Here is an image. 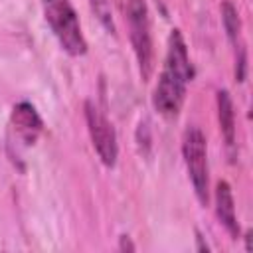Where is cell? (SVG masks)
I'll return each mask as SVG.
<instances>
[{"label": "cell", "instance_id": "obj_8", "mask_svg": "<svg viewBox=\"0 0 253 253\" xmlns=\"http://www.w3.org/2000/svg\"><path fill=\"white\" fill-rule=\"evenodd\" d=\"M217 119H219V130L223 134L227 148H233V144H235V109H233L231 95L225 89L217 91Z\"/></svg>", "mask_w": 253, "mask_h": 253}, {"label": "cell", "instance_id": "obj_10", "mask_svg": "<svg viewBox=\"0 0 253 253\" xmlns=\"http://www.w3.org/2000/svg\"><path fill=\"white\" fill-rule=\"evenodd\" d=\"M93 8L99 14V20L113 32V22H111V10L107 8V0H93Z\"/></svg>", "mask_w": 253, "mask_h": 253}, {"label": "cell", "instance_id": "obj_11", "mask_svg": "<svg viewBox=\"0 0 253 253\" xmlns=\"http://www.w3.org/2000/svg\"><path fill=\"white\" fill-rule=\"evenodd\" d=\"M245 61H247L245 59V49H243V45H239L237 55H235V79L237 81H243L245 79V67H247Z\"/></svg>", "mask_w": 253, "mask_h": 253}, {"label": "cell", "instance_id": "obj_7", "mask_svg": "<svg viewBox=\"0 0 253 253\" xmlns=\"http://www.w3.org/2000/svg\"><path fill=\"white\" fill-rule=\"evenodd\" d=\"M215 213L221 225L227 229L231 239L239 237V223L235 215V204H233V192L231 186L225 180H219L215 184Z\"/></svg>", "mask_w": 253, "mask_h": 253}, {"label": "cell", "instance_id": "obj_1", "mask_svg": "<svg viewBox=\"0 0 253 253\" xmlns=\"http://www.w3.org/2000/svg\"><path fill=\"white\" fill-rule=\"evenodd\" d=\"M192 79H194V67L190 63L186 42L180 30H172L168 38V51H166L164 67H162V73L158 77V83L152 95L154 109L166 119L178 117L184 105V99H186V87Z\"/></svg>", "mask_w": 253, "mask_h": 253}, {"label": "cell", "instance_id": "obj_9", "mask_svg": "<svg viewBox=\"0 0 253 253\" xmlns=\"http://www.w3.org/2000/svg\"><path fill=\"white\" fill-rule=\"evenodd\" d=\"M221 22H223V28L227 32V38L231 40V43L235 45L237 43V38H239V30H241V22H239V14L235 10V6L231 2H223L221 4Z\"/></svg>", "mask_w": 253, "mask_h": 253}, {"label": "cell", "instance_id": "obj_6", "mask_svg": "<svg viewBox=\"0 0 253 253\" xmlns=\"http://www.w3.org/2000/svg\"><path fill=\"white\" fill-rule=\"evenodd\" d=\"M10 125L16 130V136L28 146L38 140V136L42 134V128H43L42 117L38 115L36 107L28 101L14 105L12 115H10Z\"/></svg>", "mask_w": 253, "mask_h": 253}, {"label": "cell", "instance_id": "obj_3", "mask_svg": "<svg viewBox=\"0 0 253 253\" xmlns=\"http://www.w3.org/2000/svg\"><path fill=\"white\" fill-rule=\"evenodd\" d=\"M182 154L188 168L190 182L202 206L210 202V174H208V146L206 136L198 126H188L182 136Z\"/></svg>", "mask_w": 253, "mask_h": 253}, {"label": "cell", "instance_id": "obj_5", "mask_svg": "<svg viewBox=\"0 0 253 253\" xmlns=\"http://www.w3.org/2000/svg\"><path fill=\"white\" fill-rule=\"evenodd\" d=\"M85 121H87L89 136H91L97 156L107 168H113L117 164L119 144H117V132L111 121L93 101H85Z\"/></svg>", "mask_w": 253, "mask_h": 253}, {"label": "cell", "instance_id": "obj_12", "mask_svg": "<svg viewBox=\"0 0 253 253\" xmlns=\"http://www.w3.org/2000/svg\"><path fill=\"white\" fill-rule=\"evenodd\" d=\"M119 249H121V251H134L136 247H134V243L130 241V237H128V235H121V243H119Z\"/></svg>", "mask_w": 253, "mask_h": 253}, {"label": "cell", "instance_id": "obj_4", "mask_svg": "<svg viewBox=\"0 0 253 253\" xmlns=\"http://www.w3.org/2000/svg\"><path fill=\"white\" fill-rule=\"evenodd\" d=\"M126 22L130 32L132 49L136 55L138 71L142 79H148L152 73V36H150V20H148V8L144 0H128L126 4Z\"/></svg>", "mask_w": 253, "mask_h": 253}, {"label": "cell", "instance_id": "obj_2", "mask_svg": "<svg viewBox=\"0 0 253 253\" xmlns=\"http://www.w3.org/2000/svg\"><path fill=\"white\" fill-rule=\"evenodd\" d=\"M45 22L49 24L59 45L73 57L87 51V40L83 36L79 18L69 0H42Z\"/></svg>", "mask_w": 253, "mask_h": 253}, {"label": "cell", "instance_id": "obj_13", "mask_svg": "<svg viewBox=\"0 0 253 253\" xmlns=\"http://www.w3.org/2000/svg\"><path fill=\"white\" fill-rule=\"evenodd\" d=\"M196 239H198V251H210V245L204 243V237L200 235V231H196Z\"/></svg>", "mask_w": 253, "mask_h": 253}]
</instances>
